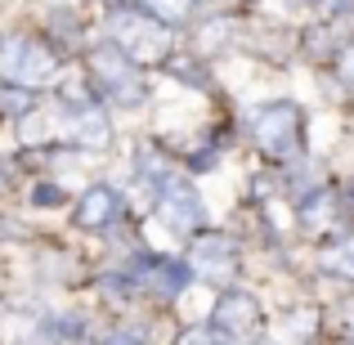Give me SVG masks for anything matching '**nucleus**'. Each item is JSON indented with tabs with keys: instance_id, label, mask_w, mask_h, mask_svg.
Masks as SVG:
<instances>
[{
	"instance_id": "nucleus-1",
	"label": "nucleus",
	"mask_w": 354,
	"mask_h": 345,
	"mask_svg": "<svg viewBox=\"0 0 354 345\" xmlns=\"http://www.w3.org/2000/svg\"><path fill=\"white\" fill-rule=\"evenodd\" d=\"M0 77L14 81V86H45V81L59 77V63H54V54L45 50V45L27 41V36H9L5 45H0Z\"/></svg>"
},
{
	"instance_id": "nucleus-2",
	"label": "nucleus",
	"mask_w": 354,
	"mask_h": 345,
	"mask_svg": "<svg viewBox=\"0 0 354 345\" xmlns=\"http://www.w3.org/2000/svg\"><path fill=\"white\" fill-rule=\"evenodd\" d=\"M113 32H117V50L135 63H157L171 50V32H162L157 23H148V18H139V14H117Z\"/></svg>"
},
{
	"instance_id": "nucleus-3",
	"label": "nucleus",
	"mask_w": 354,
	"mask_h": 345,
	"mask_svg": "<svg viewBox=\"0 0 354 345\" xmlns=\"http://www.w3.org/2000/svg\"><path fill=\"white\" fill-rule=\"evenodd\" d=\"M95 77L113 90V99H117L121 108H135L139 104L135 68H130V59L117 50V45H99V50H95Z\"/></svg>"
},
{
	"instance_id": "nucleus-4",
	"label": "nucleus",
	"mask_w": 354,
	"mask_h": 345,
	"mask_svg": "<svg viewBox=\"0 0 354 345\" xmlns=\"http://www.w3.org/2000/svg\"><path fill=\"white\" fill-rule=\"evenodd\" d=\"M162 207H166V220H175L180 229H198L207 220V202L198 198V189H189L184 180H171L162 193Z\"/></svg>"
},
{
	"instance_id": "nucleus-5",
	"label": "nucleus",
	"mask_w": 354,
	"mask_h": 345,
	"mask_svg": "<svg viewBox=\"0 0 354 345\" xmlns=\"http://www.w3.org/2000/svg\"><path fill=\"white\" fill-rule=\"evenodd\" d=\"M256 139L269 148V153H287V148H292V139H296V113L287 104L260 113L256 117Z\"/></svg>"
},
{
	"instance_id": "nucleus-6",
	"label": "nucleus",
	"mask_w": 354,
	"mask_h": 345,
	"mask_svg": "<svg viewBox=\"0 0 354 345\" xmlns=\"http://www.w3.org/2000/svg\"><path fill=\"white\" fill-rule=\"evenodd\" d=\"M216 319H220V328H225V332H234V337H242V332H251V328H256L260 310H256V301H251V296H242V292H229L225 301L216 305Z\"/></svg>"
},
{
	"instance_id": "nucleus-7",
	"label": "nucleus",
	"mask_w": 354,
	"mask_h": 345,
	"mask_svg": "<svg viewBox=\"0 0 354 345\" xmlns=\"http://www.w3.org/2000/svg\"><path fill=\"white\" fill-rule=\"evenodd\" d=\"M198 269L207 278H234V242L229 238H207L198 247Z\"/></svg>"
},
{
	"instance_id": "nucleus-8",
	"label": "nucleus",
	"mask_w": 354,
	"mask_h": 345,
	"mask_svg": "<svg viewBox=\"0 0 354 345\" xmlns=\"http://www.w3.org/2000/svg\"><path fill=\"white\" fill-rule=\"evenodd\" d=\"M117 216V193L113 189H90L86 198H81V211H77V220L86 229H99V225H108V220Z\"/></svg>"
},
{
	"instance_id": "nucleus-9",
	"label": "nucleus",
	"mask_w": 354,
	"mask_h": 345,
	"mask_svg": "<svg viewBox=\"0 0 354 345\" xmlns=\"http://www.w3.org/2000/svg\"><path fill=\"white\" fill-rule=\"evenodd\" d=\"M72 139H81V144H90V148L108 144V121L99 117V108H86V104L77 108V117H72Z\"/></svg>"
},
{
	"instance_id": "nucleus-10",
	"label": "nucleus",
	"mask_w": 354,
	"mask_h": 345,
	"mask_svg": "<svg viewBox=\"0 0 354 345\" xmlns=\"http://www.w3.org/2000/svg\"><path fill=\"white\" fill-rule=\"evenodd\" d=\"M54 130H59V113H27L23 117V139L27 144H41V139H54Z\"/></svg>"
},
{
	"instance_id": "nucleus-11",
	"label": "nucleus",
	"mask_w": 354,
	"mask_h": 345,
	"mask_svg": "<svg viewBox=\"0 0 354 345\" xmlns=\"http://www.w3.org/2000/svg\"><path fill=\"white\" fill-rule=\"evenodd\" d=\"M207 305H211L207 287H189V292L180 296V310H184V319H198V314H207Z\"/></svg>"
},
{
	"instance_id": "nucleus-12",
	"label": "nucleus",
	"mask_w": 354,
	"mask_h": 345,
	"mask_svg": "<svg viewBox=\"0 0 354 345\" xmlns=\"http://www.w3.org/2000/svg\"><path fill=\"white\" fill-rule=\"evenodd\" d=\"M148 9H153L157 18H166V23H180L184 14H189V0H144Z\"/></svg>"
},
{
	"instance_id": "nucleus-13",
	"label": "nucleus",
	"mask_w": 354,
	"mask_h": 345,
	"mask_svg": "<svg viewBox=\"0 0 354 345\" xmlns=\"http://www.w3.org/2000/svg\"><path fill=\"white\" fill-rule=\"evenodd\" d=\"M0 108L14 113V117H27L32 113V95H27V90H0Z\"/></svg>"
},
{
	"instance_id": "nucleus-14",
	"label": "nucleus",
	"mask_w": 354,
	"mask_h": 345,
	"mask_svg": "<svg viewBox=\"0 0 354 345\" xmlns=\"http://www.w3.org/2000/svg\"><path fill=\"white\" fill-rule=\"evenodd\" d=\"M229 36H234V23H211V27H202V50H216V45H225Z\"/></svg>"
},
{
	"instance_id": "nucleus-15",
	"label": "nucleus",
	"mask_w": 354,
	"mask_h": 345,
	"mask_svg": "<svg viewBox=\"0 0 354 345\" xmlns=\"http://www.w3.org/2000/svg\"><path fill=\"white\" fill-rule=\"evenodd\" d=\"M328 207H332L328 193H314V198L305 202V225H323V220H328Z\"/></svg>"
},
{
	"instance_id": "nucleus-16",
	"label": "nucleus",
	"mask_w": 354,
	"mask_h": 345,
	"mask_svg": "<svg viewBox=\"0 0 354 345\" xmlns=\"http://www.w3.org/2000/svg\"><path fill=\"white\" fill-rule=\"evenodd\" d=\"M332 135H337V117H319V121H314V144H319V148H328Z\"/></svg>"
},
{
	"instance_id": "nucleus-17",
	"label": "nucleus",
	"mask_w": 354,
	"mask_h": 345,
	"mask_svg": "<svg viewBox=\"0 0 354 345\" xmlns=\"http://www.w3.org/2000/svg\"><path fill=\"white\" fill-rule=\"evenodd\" d=\"M332 265H337L341 274H350V278H354V238H350V242H341V247H337V256H332Z\"/></svg>"
},
{
	"instance_id": "nucleus-18",
	"label": "nucleus",
	"mask_w": 354,
	"mask_h": 345,
	"mask_svg": "<svg viewBox=\"0 0 354 345\" xmlns=\"http://www.w3.org/2000/svg\"><path fill=\"white\" fill-rule=\"evenodd\" d=\"M144 238L153 242V247H175V242H171V229L157 225V220H148V225H144Z\"/></svg>"
},
{
	"instance_id": "nucleus-19",
	"label": "nucleus",
	"mask_w": 354,
	"mask_h": 345,
	"mask_svg": "<svg viewBox=\"0 0 354 345\" xmlns=\"http://www.w3.org/2000/svg\"><path fill=\"white\" fill-rule=\"evenodd\" d=\"M36 207H54V202H63V189H54V184H41V189L32 193Z\"/></svg>"
},
{
	"instance_id": "nucleus-20",
	"label": "nucleus",
	"mask_w": 354,
	"mask_h": 345,
	"mask_svg": "<svg viewBox=\"0 0 354 345\" xmlns=\"http://www.w3.org/2000/svg\"><path fill=\"white\" fill-rule=\"evenodd\" d=\"M341 72H346V81H354V45L346 50V68H341Z\"/></svg>"
},
{
	"instance_id": "nucleus-21",
	"label": "nucleus",
	"mask_w": 354,
	"mask_h": 345,
	"mask_svg": "<svg viewBox=\"0 0 354 345\" xmlns=\"http://www.w3.org/2000/svg\"><path fill=\"white\" fill-rule=\"evenodd\" d=\"M341 314H346V328H354V301H346V305H341Z\"/></svg>"
},
{
	"instance_id": "nucleus-22",
	"label": "nucleus",
	"mask_w": 354,
	"mask_h": 345,
	"mask_svg": "<svg viewBox=\"0 0 354 345\" xmlns=\"http://www.w3.org/2000/svg\"><path fill=\"white\" fill-rule=\"evenodd\" d=\"M9 175H14V171H9V166L0 162V189H9Z\"/></svg>"
},
{
	"instance_id": "nucleus-23",
	"label": "nucleus",
	"mask_w": 354,
	"mask_h": 345,
	"mask_svg": "<svg viewBox=\"0 0 354 345\" xmlns=\"http://www.w3.org/2000/svg\"><path fill=\"white\" fill-rule=\"evenodd\" d=\"M104 345H139V341H130V337H113V341H104Z\"/></svg>"
}]
</instances>
